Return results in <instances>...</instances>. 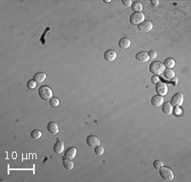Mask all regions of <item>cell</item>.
I'll use <instances>...</instances> for the list:
<instances>
[{"instance_id":"1","label":"cell","mask_w":191,"mask_h":182,"mask_svg":"<svg viewBox=\"0 0 191 182\" xmlns=\"http://www.w3.org/2000/svg\"><path fill=\"white\" fill-rule=\"evenodd\" d=\"M38 95L42 99L49 101L53 98V91L49 86H41L38 88Z\"/></svg>"},{"instance_id":"2","label":"cell","mask_w":191,"mask_h":182,"mask_svg":"<svg viewBox=\"0 0 191 182\" xmlns=\"http://www.w3.org/2000/svg\"><path fill=\"white\" fill-rule=\"evenodd\" d=\"M164 70H165V66L163 65L162 63H161L159 61L152 62L150 65V71L156 76L162 75Z\"/></svg>"},{"instance_id":"3","label":"cell","mask_w":191,"mask_h":182,"mask_svg":"<svg viewBox=\"0 0 191 182\" xmlns=\"http://www.w3.org/2000/svg\"><path fill=\"white\" fill-rule=\"evenodd\" d=\"M145 15L142 12H134L130 15V23L133 26H139V24L145 21Z\"/></svg>"},{"instance_id":"4","label":"cell","mask_w":191,"mask_h":182,"mask_svg":"<svg viewBox=\"0 0 191 182\" xmlns=\"http://www.w3.org/2000/svg\"><path fill=\"white\" fill-rule=\"evenodd\" d=\"M160 175L162 179H164L165 181H173L174 178V174L173 171L170 168L167 167V166L163 165L160 170Z\"/></svg>"},{"instance_id":"5","label":"cell","mask_w":191,"mask_h":182,"mask_svg":"<svg viewBox=\"0 0 191 182\" xmlns=\"http://www.w3.org/2000/svg\"><path fill=\"white\" fill-rule=\"evenodd\" d=\"M156 92H157L159 96L164 97L168 92L167 85L165 82H163V81H159L156 85Z\"/></svg>"},{"instance_id":"6","label":"cell","mask_w":191,"mask_h":182,"mask_svg":"<svg viewBox=\"0 0 191 182\" xmlns=\"http://www.w3.org/2000/svg\"><path fill=\"white\" fill-rule=\"evenodd\" d=\"M184 103V95L181 92L175 93L171 98V104L173 107H179Z\"/></svg>"},{"instance_id":"7","label":"cell","mask_w":191,"mask_h":182,"mask_svg":"<svg viewBox=\"0 0 191 182\" xmlns=\"http://www.w3.org/2000/svg\"><path fill=\"white\" fill-rule=\"evenodd\" d=\"M87 144L91 148H96L100 145V140L99 139L98 136L91 135L87 137Z\"/></svg>"},{"instance_id":"8","label":"cell","mask_w":191,"mask_h":182,"mask_svg":"<svg viewBox=\"0 0 191 182\" xmlns=\"http://www.w3.org/2000/svg\"><path fill=\"white\" fill-rule=\"evenodd\" d=\"M152 28H153V24L150 21H144L138 26V29L141 32H149L151 31Z\"/></svg>"},{"instance_id":"9","label":"cell","mask_w":191,"mask_h":182,"mask_svg":"<svg viewBox=\"0 0 191 182\" xmlns=\"http://www.w3.org/2000/svg\"><path fill=\"white\" fill-rule=\"evenodd\" d=\"M117 53L114 50H107L104 54V58L108 62H113L117 59Z\"/></svg>"},{"instance_id":"10","label":"cell","mask_w":191,"mask_h":182,"mask_svg":"<svg viewBox=\"0 0 191 182\" xmlns=\"http://www.w3.org/2000/svg\"><path fill=\"white\" fill-rule=\"evenodd\" d=\"M164 103V98L159 95H156L151 98V104L154 107H160Z\"/></svg>"},{"instance_id":"11","label":"cell","mask_w":191,"mask_h":182,"mask_svg":"<svg viewBox=\"0 0 191 182\" xmlns=\"http://www.w3.org/2000/svg\"><path fill=\"white\" fill-rule=\"evenodd\" d=\"M64 149H65V144H64V142L62 141L58 140L56 142H55V146H54V151H55V153H57V154H60V153H62L64 152Z\"/></svg>"},{"instance_id":"12","label":"cell","mask_w":191,"mask_h":182,"mask_svg":"<svg viewBox=\"0 0 191 182\" xmlns=\"http://www.w3.org/2000/svg\"><path fill=\"white\" fill-rule=\"evenodd\" d=\"M47 129L49 132L51 133L52 135H56L59 132V126L58 124L55 122H49L47 125Z\"/></svg>"},{"instance_id":"13","label":"cell","mask_w":191,"mask_h":182,"mask_svg":"<svg viewBox=\"0 0 191 182\" xmlns=\"http://www.w3.org/2000/svg\"><path fill=\"white\" fill-rule=\"evenodd\" d=\"M135 59L139 62L140 63H146L147 61L150 59L148 54L145 52H140V53H138L136 55H135Z\"/></svg>"},{"instance_id":"14","label":"cell","mask_w":191,"mask_h":182,"mask_svg":"<svg viewBox=\"0 0 191 182\" xmlns=\"http://www.w3.org/2000/svg\"><path fill=\"white\" fill-rule=\"evenodd\" d=\"M76 156H77V149L75 148H70L66 149V151L65 152V158L68 159H74Z\"/></svg>"},{"instance_id":"15","label":"cell","mask_w":191,"mask_h":182,"mask_svg":"<svg viewBox=\"0 0 191 182\" xmlns=\"http://www.w3.org/2000/svg\"><path fill=\"white\" fill-rule=\"evenodd\" d=\"M46 79V74L44 72H39L35 74L33 76V80L37 82V84H41L42 82H44Z\"/></svg>"},{"instance_id":"16","label":"cell","mask_w":191,"mask_h":182,"mask_svg":"<svg viewBox=\"0 0 191 182\" xmlns=\"http://www.w3.org/2000/svg\"><path fill=\"white\" fill-rule=\"evenodd\" d=\"M118 45L122 49H127L131 46V41H130V39L124 37V38H122L119 41Z\"/></svg>"},{"instance_id":"17","label":"cell","mask_w":191,"mask_h":182,"mask_svg":"<svg viewBox=\"0 0 191 182\" xmlns=\"http://www.w3.org/2000/svg\"><path fill=\"white\" fill-rule=\"evenodd\" d=\"M62 164H63V166L66 170H72V169L74 168V163L72 162V160L68 159L66 158H64L63 160H62Z\"/></svg>"},{"instance_id":"18","label":"cell","mask_w":191,"mask_h":182,"mask_svg":"<svg viewBox=\"0 0 191 182\" xmlns=\"http://www.w3.org/2000/svg\"><path fill=\"white\" fill-rule=\"evenodd\" d=\"M173 106L170 103H165L162 106V112L164 114L166 115H170L171 114H173Z\"/></svg>"},{"instance_id":"19","label":"cell","mask_w":191,"mask_h":182,"mask_svg":"<svg viewBox=\"0 0 191 182\" xmlns=\"http://www.w3.org/2000/svg\"><path fill=\"white\" fill-rule=\"evenodd\" d=\"M163 65L165 67H167V69H172L175 66V61L174 59H173L172 58H167L164 60V64Z\"/></svg>"},{"instance_id":"20","label":"cell","mask_w":191,"mask_h":182,"mask_svg":"<svg viewBox=\"0 0 191 182\" xmlns=\"http://www.w3.org/2000/svg\"><path fill=\"white\" fill-rule=\"evenodd\" d=\"M164 76L166 79H168V80H171V79H173V78L175 77V72L173 70H171V69H165V70H164Z\"/></svg>"},{"instance_id":"21","label":"cell","mask_w":191,"mask_h":182,"mask_svg":"<svg viewBox=\"0 0 191 182\" xmlns=\"http://www.w3.org/2000/svg\"><path fill=\"white\" fill-rule=\"evenodd\" d=\"M131 8L134 12H141V10H143V5L139 2H134L132 4Z\"/></svg>"},{"instance_id":"22","label":"cell","mask_w":191,"mask_h":182,"mask_svg":"<svg viewBox=\"0 0 191 182\" xmlns=\"http://www.w3.org/2000/svg\"><path fill=\"white\" fill-rule=\"evenodd\" d=\"M42 131H40L38 130H34L31 132V137L34 139V140H38L42 137Z\"/></svg>"},{"instance_id":"23","label":"cell","mask_w":191,"mask_h":182,"mask_svg":"<svg viewBox=\"0 0 191 182\" xmlns=\"http://www.w3.org/2000/svg\"><path fill=\"white\" fill-rule=\"evenodd\" d=\"M164 165V164H163V162L162 160L157 159V160H155L154 161V163H153V166H154V168L156 169V170H159L162 166Z\"/></svg>"},{"instance_id":"24","label":"cell","mask_w":191,"mask_h":182,"mask_svg":"<svg viewBox=\"0 0 191 182\" xmlns=\"http://www.w3.org/2000/svg\"><path fill=\"white\" fill-rule=\"evenodd\" d=\"M94 153L98 156H102V155L104 154V153H105V149H104V148L102 146H98L94 149Z\"/></svg>"},{"instance_id":"25","label":"cell","mask_w":191,"mask_h":182,"mask_svg":"<svg viewBox=\"0 0 191 182\" xmlns=\"http://www.w3.org/2000/svg\"><path fill=\"white\" fill-rule=\"evenodd\" d=\"M49 104L52 107H54V108H56V107H58L60 105V101H59V99L57 98H52L49 100Z\"/></svg>"},{"instance_id":"26","label":"cell","mask_w":191,"mask_h":182,"mask_svg":"<svg viewBox=\"0 0 191 182\" xmlns=\"http://www.w3.org/2000/svg\"><path fill=\"white\" fill-rule=\"evenodd\" d=\"M36 86H37V82L34 81V80H29L27 83V88L30 89V90H32L36 87Z\"/></svg>"},{"instance_id":"27","label":"cell","mask_w":191,"mask_h":182,"mask_svg":"<svg viewBox=\"0 0 191 182\" xmlns=\"http://www.w3.org/2000/svg\"><path fill=\"white\" fill-rule=\"evenodd\" d=\"M148 55H149L150 59H156L157 57V53L155 50H151L148 53Z\"/></svg>"},{"instance_id":"28","label":"cell","mask_w":191,"mask_h":182,"mask_svg":"<svg viewBox=\"0 0 191 182\" xmlns=\"http://www.w3.org/2000/svg\"><path fill=\"white\" fill-rule=\"evenodd\" d=\"M122 3L126 7H130V6L132 5V4H133V2L131 0H122Z\"/></svg>"},{"instance_id":"29","label":"cell","mask_w":191,"mask_h":182,"mask_svg":"<svg viewBox=\"0 0 191 182\" xmlns=\"http://www.w3.org/2000/svg\"><path fill=\"white\" fill-rule=\"evenodd\" d=\"M150 80H151V82L153 83V84H156V83L160 81V78L158 77V76H153L150 78Z\"/></svg>"},{"instance_id":"30","label":"cell","mask_w":191,"mask_h":182,"mask_svg":"<svg viewBox=\"0 0 191 182\" xmlns=\"http://www.w3.org/2000/svg\"><path fill=\"white\" fill-rule=\"evenodd\" d=\"M181 114H182V110H181L180 109H178V108L177 107L174 110V114L176 116H178V115H181Z\"/></svg>"},{"instance_id":"31","label":"cell","mask_w":191,"mask_h":182,"mask_svg":"<svg viewBox=\"0 0 191 182\" xmlns=\"http://www.w3.org/2000/svg\"><path fill=\"white\" fill-rule=\"evenodd\" d=\"M151 4L153 6H157L159 4V1L158 0H151Z\"/></svg>"},{"instance_id":"32","label":"cell","mask_w":191,"mask_h":182,"mask_svg":"<svg viewBox=\"0 0 191 182\" xmlns=\"http://www.w3.org/2000/svg\"><path fill=\"white\" fill-rule=\"evenodd\" d=\"M171 81H173V86H175V85L178 83V81L177 78H173V79H171Z\"/></svg>"},{"instance_id":"33","label":"cell","mask_w":191,"mask_h":182,"mask_svg":"<svg viewBox=\"0 0 191 182\" xmlns=\"http://www.w3.org/2000/svg\"><path fill=\"white\" fill-rule=\"evenodd\" d=\"M104 2H105V3H110V2H111V0H105Z\"/></svg>"}]
</instances>
